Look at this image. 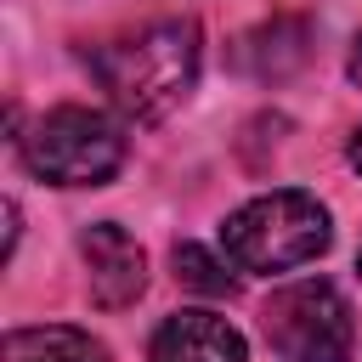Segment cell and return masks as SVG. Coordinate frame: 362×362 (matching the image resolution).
<instances>
[{"instance_id": "cell-2", "label": "cell", "mask_w": 362, "mask_h": 362, "mask_svg": "<svg viewBox=\"0 0 362 362\" xmlns=\"http://www.w3.org/2000/svg\"><path fill=\"white\" fill-rule=\"evenodd\" d=\"M328 243H334V221H328V209H322L311 192H300V187L260 192V198H249L243 209H232L226 226H221L226 260H232L238 272H255V277L311 266Z\"/></svg>"}, {"instance_id": "cell-11", "label": "cell", "mask_w": 362, "mask_h": 362, "mask_svg": "<svg viewBox=\"0 0 362 362\" xmlns=\"http://www.w3.org/2000/svg\"><path fill=\"white\" fill-rule=\"evenodd\" d=\"M345 153H351V164H356V170H362V130H356V136H351V147H345Z\"/></svg>"}, {"instance_id": "cell-10", "label": "cell", "mask_w": 362, "mask_h": 362, "mask_svg": "<svg viewBox=\"0 0 362 362\" xmlns=\"http://www.w3.org/2000/svg\"><path fill=\"white\" fill-rule=\"evenodd\" d=\"M345 68H351V85H356V90H362V34H356V40H351V62H345Z\"/></svg>"}, {"instance_id": "cell-12", "label": "cell", "mask_w": 362, "mask_h": 362, "mask_svg": "<svg viewBox=\"0 0 362 362\" xmlns=\"http://www.w3.org/2000/svg\"><path fill=\"white\" fill-rule=\"evenodd\" d=\"M356 272H362V255H356Z\"/></svg>"}, {"instance_id": "cell-7", "label": "cell", "mask_w": 362, "mask_h": 362, "mask_svg": "<svg viewBox=\"0 0 362 362\" xmlns=\"http://www.w3.org/2000/svg\"><path fill=\"white\" fill-rule=\"evenodd\" d=\"M305 40H311V28L300 17H272V23L249 28L232 45V62L243 74H255V79H283V74H294L305 62Z\"/></svg>"}, {"instance_id": "cell-8", "label": "cell", "mask_w": 362, "mask_h": 362, "mask_svg": "<svg viewBox=\"0 0 362 362\" xmlns=\"http://www.w3.org/2000/svg\"><path fill=\"white\" fill-rule=\"evenodd\" d=\"M6 362H107V345L85 328L40 322V328H11L6 334Z\"/></svg>"}, {"instance_id": "cell-9", "label": "cell", "mask_w": 362, "mask_h": 362, "mask_svg": "<svg viewBox=\"0 0 362 362\" xmlns=\"http://www.w3.org/2000/svg\"><path fill=\"white\" fill-rule=\"evenodd\" d=\"M175 283L192 288V294H232L226 260H215V255L198 249V243H175Z\"/></svg>"}, {"instance_id": "cell-4", "label": "cell", "mask_w": 362, "mask_h": 362, "mask_svg": "<svg viewBox=\"0 0 362 362\" xmlns=\"http://www.w3.org/2000/svg\"><path fill=\"white\" fill-rule=\"evenodd\" d=\"M260 328L283 362H351V351H356L351 305L328 277H305V283L277 288L260 311Z\"/></svg>"}, {"instance_id": "cell-3", "label": "cell", "mask_w": 362, "mask_h": 362, "mask_svg": "<svg viewBox=\"0 0 362 362\" xmlns=\"http://www.w3.org/2000/svg\"><path fill=\"white\" fill-rule=\"evenodd\" d=\"M124 153H130L124 124L85 102L40 113L34 130L23 136V164L51 187H102L124 170Z\"/></svg>"}, {"instance_id": "cell-6", "label": "cell", "mask_w": 362, "mask_h": 362, "mask_svg": "<svg viewBox=\"0 0 362 362\" xmlns=\"http://www.w3.org/2000/svg\"><path fill=\"white\" fill-rule=\"evenodd\" d=\"M147 362H243V334L215 311H175L158 322Z\"/></svg>"}, {"instance_id": "cell-1", "label": "cell", "mask_w": 362, "mask_h": 362, "mask_svg": "<svg viewBox=\"0 0 362 362\" xmlns=\"http://www.w3.org/2000/svg\"><path fill=\"white\" fill-rule=\"evenodd\" d=\"M198 62H204V40H198L192 17H153L130 34L102 40V45L85 51L90 79L136 124H153V119L175 113L187 102V90L198 85Z\"/></svg>"}, {"instance_id": "cell-5", "label": "cell", "mask_w": 362, "mask_h": 362, "mask_svg": "<svg viewBox=\"0 0 362 362\" xmlns=\"http://www.w3.org/2000/svg\"><path fill=\"white\" fill-rule=\"evenodd\" d=\"M79 255H85V272H90V300L102 311H124V305L141 300V288H147V249L124 226H113V221L85 226Z\"/></svg>"}]
</instances>
